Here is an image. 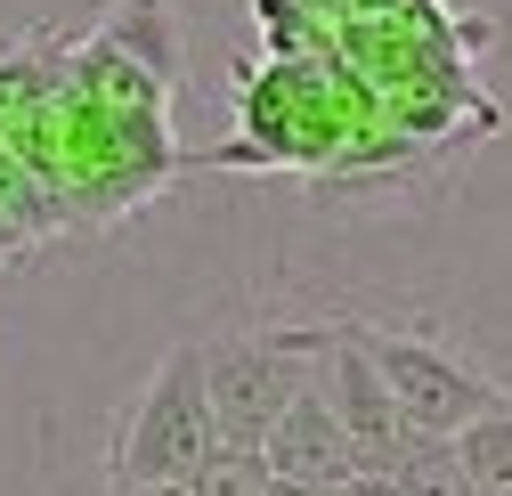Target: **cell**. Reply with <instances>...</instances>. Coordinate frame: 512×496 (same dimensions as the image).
Segmentation results:
<instances>
[{"label": "cell", "mask_w": 512, "mask_h": 496, "mask_svg": "<svg viewBox=\"0 0 512 496\" xmlns=\"http://www.w3.org/2000/svg\"><path fill=\"white\" fill-rule=\"evenodd\" d=\"M350 334H358L366 366L382 375V391H391V407H399V423L415 431V440H456L472 415H488L496 399H512L464 342H447V334H431V326L350 318Z\"/></svg>", "instance_id": "1"}, {"label": "cell", "mask_w": 512, "mask_h": 496, "mask_svg": "<svg viewBox=\"0 0 512 496\" xmlns=\"http://www.w3.org/2000/svg\"><path fill=\"white\" fill-rule=\"evenodd\" d=\"M212 448H220V423H212V399H204V350H196V342H171V350L155 358V375L139 383V399L114 415L106 488L187 480Z\"/></svg>", "instance_id": "2"}, {"label": "cell", "mask_w": 512, "mask_h": 496, "mask_svg": "<svg viewBox=\"0 0 512 496\" xmlns=\"http://www.w3.org/2000/svg\"><path fill=\"white\" fill-rule=\"evenodd\" d=\"M196 350H204V399H212V423H220V448H261L277 407L317 366L309 326H220Z\"/></svg>", "instance_id": "3"}, {"label": "cell", "mask_w": 512, "mask_h": 496, "mask_svg": "<svg viewBox=\"0 0 512 496\" xmlns=\"http://www.w3.org/2000/svg\"><path fill=\"white\" fill-rule=\"evenodd\" d=\"M309 334H317V383H326V399H334V415H342V431H350L358 472H391V464L407 456L415 431L399 423V407H391V391H382V375L366 366L350 318H317Z\"/></svg>", "instance_id": "4"}, {"label": "cell", "mask_w": 512, "mask_h": 496, "mask_svg": "<svg viewBox=\"0 0 512 496\" xmlns=\"http://www.w3.org/2000/svg\"><path fill=\"white\" fill-rule=\"evenodd\" d=\"M261 472L269 480H293V488H350L358 480V456H350V431L326 399V383H317V366H309V383L277 407V423L261 431Z\"/></svg>", "instance_id": "5"}, {"label": "cell", "mask_w": 512, "mask_h": 496, "mask_svg": "<svg viewBox=\"0 0 512 496\" xmlns=\"http://www.w3.org/2000/svg\"><path fill=\"white\" fill-rule=\"evenodd\" d=\"M90 41L114 49L122 66H139L155 90L179 98V82H187V25H179L171 0H114V9L90 25Z\"/></svg>", "instance_id": "6"}, {"label": "cell", "mask_w": 512, "mask_h": 496, "mask_svg": "<svg viewBox=\"0 0 512 496\" xmlns=\"http://www.w3.org/2000/svg\"><path fill=\"white\" fill-rule=\"evenodd\" d=\"M57 66H66V41H49V33L0 41V139H17L25 122L49 106V90H57Z\"/></svg>", "instance_id": "7"}, {"label": "cell", "mask_w": 512, "mask_h": 496, "mask_svg": "<svg viewBox=\"0 0 512 496\" xmlns=\"http://www.w3.org/2000/svg\"><path fill=\"white\" fill-rule=\"evenodd\" d=\"M447 448H456V464H464L472 488H512V399H496L488 415H472Z\"/></svg>", "instance_id": "8"}, {"label": "cell", "mask_w": 512, "mask_h": 496, "mask_svg": "<svg viewBox=\"0 0 512 496\" xmlns=\"http://www.w3.org/2000/svg\"><path fill=\"white\" fill-rule=\"evenodd\" d=\"M252 17H261L269 57H326L334 49V9H317V0H252Z\"/></svg>", "instance_id": "9"}, {"label": "cell", "mask_w": 512, "mask_h": 496, "mask_svg": "<svg viewBox=\"0 0 512 496\" xmlns=\"http://www.w3.org/2000/svg\"><path fill=\"white\" fill-rule=\"evenodd\" d=\"M391 480H399V496H464L472 488L447 440H407V456L391 464Z\"/></svg>", "instance_id": "10"}, {"label": "cell", "mask_w": 512, "mask_h": 496, "mask_svg": "<svg viewBox=\"0 0 512 496\" xmlns=\"http://www.w3.org/2000/svg\"><path fill=\"white\" fill-rule=\"evenodd\" d=\"M342 496H399V480H391V472H358Z\"/></svg>", "instance_id": "11"}, {"label": "cell", "mask_w": 512, "mask_h": 496, "mask_svg": "<svg viewBox=\"0 0 512 496\" xmlns=\"http://www.w3.org/2000/svg\"><path fill=\"white\" fill-rule=\"evenodd\" d=\"M114 496H187V480H131V488H114Z\"/></svg>", "instance_id": "12"}, {"label": "cell", "mask_w": 512, "mask_h": 496, "mask_svg": "<svg viewBox=\"0 0 512 496\" xmlns=\"http://www.w3.org/2000/svg\"><path fill=\"white\" fill-rule=\"evenodd\" d=\"M17 253H25V236H17L9 220H0V261H17Z\"/></svg>", "instance_id": "13"}, {"label": "cell", "mask_w": 512, "mask_h": 496, "mask_svg": "<svg viewBox=\"0 0 512 496\" xmlns=\"http://www.w3.org/2000/svg\"><path fill=\"white\" fill-rule=\"evenodd\" d=\"M464 496H512V488H464Z\"/></svg>", "instance_id": "14"}, {"label": "cell", "mask_w": 512, "mask_h": 496, "mask_svg": "<svg viewBox=\"0 0 512 496\" xmlns=\"http://www.w3.org/2000/svg\"><path fill=\"white\" fill-rule=\"evenodd\" d=\"M317 9H334V17H342V0H317Z\"/></svg>", "instance_id": "15"}, {"label": "cell", "mask_w": 512, "mask_h": 496, "mask_svg": "<svg viewBox=\"0 0 512 496\" xmlns=\"http://www.w3.org/2000/svg\"><path fill=\"white\" fill-rule=\"evenodd\" d=\"M309 496H342V488H309Z\"/></svg>", "instance_id": "16"}]
</instances>
